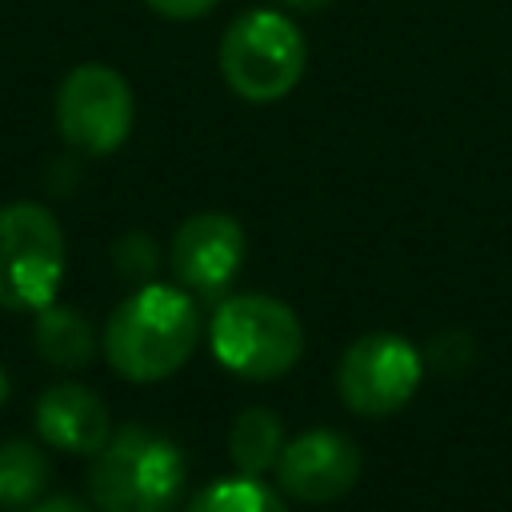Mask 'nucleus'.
Returning <instances> with one entry per match:
<instances>
[{"mask_svg": "<svg viewBox=\"0 0 512 512\" xmlns=\"http://www.w3.org/2000/svg\"><path fill=\"white\" fill-rule=\"evenodd\" d=\"M272 472L288 496L304 504H328L352 492V484L360 480V448L336 428H312L296 440H284Z\"/></svg>", "mask_w": 512, "mask_h": 512, "instance_id": "9", "label": "nucleus"}, {"mask_svg": "<svg viewBox=\"0 0 512 512\" xmlns=\"http://www.w3.org/2000/svg\"><path fill=\"white\" fill-rule=\"evenodd\" d=\"M32 340H36V352L56 368H84L96 356V332H92L88 316L68 304L36 308Z\"/></svg>", "mask_w": 512, "mask_h": 512, "instance_id": "11", "label": "nucleus"}, {"mask_svg": "<svg viewBox=\"0 0 512 512\" xmlns=\"http://www.w3.org/2000/svg\"><path fill=\"white\" fill-rule=\"evenodd\" d=\"M52 480L48 456L32 440H4L0 444V508L16 512L44 496Z\"/></svg>", "mask_w": 512, "mask_h": 512, "instance_id": "13", "label": "nucleus"}, {"mask_svg": "<svg viewBox=\"0 0 512 512\" xmlns=\"http://www.w3.org/2000/svg\"><path fill=\"white\" fill-rule=\"evenodd\" d=\"M16 512H92V508L80 496L60 492V496H40V500H32L28 508H16Z\"/></svg>", "mask_w": 512, "mask_h": 512, "instance_id": "17", "label": "nucleus"}, {"mask_svg": "<svg viewBox=\"0 0 512 512\" xmlns=\"http://www.w3.org/2000/svg\"><path fill=\"white\" fill-rule=\"evenodd\" d=\"M36 432L44 444L60 452L92 456L112 436V420L96 392H88L84 384L60 380L36 396Z\"/></svg>", "mask_w": 512, "mask_h": 512, "instance_id": "10", "label": "nucleus"}, {"mask_svg": "<svg viewBox=\"0 0 512 512\" xmlns=\"http://www.w3.org/2000/svg\"><path fill=\"white\" fill-rule=\"evenodd\" d=\"M136 120L128 80L108 64H76L56 88V128L84 156L116 152Z\"/></svg>", "mask_w": 512, "mask_h": 512, "instance_id": "6", "label": "nucleus"}, {"mask_svg": "<svg viewBox=\"0 0 512 512\" xmlns=\"http://www.w3.org/2000/svg\"><path fill=\"white\" fill-rule=\"evenodd\" d=\"M112 264H116V272H120L124 280H132V284H148L152 272H156V264H160V252H156L152 236H144V232H128V236H120V240L112 244Z\"/></svg>", "mask_w": 512, "mask_h": 512, "instance_id": "15", "label": "nucleus"}, {"mask_svg": "<svg viewBox=\"0 0 512 512\" xmlns=\"http://www.w3.org/2000/svg\"><path fill=\"white\" fill-rule=\"evenodd\" d=\"M248 240L236 216L228 212H196L172 236V272L176 284L200 300H220L244 264Z\"/></svg>", "mask_w": 512, "mask_h": 512, "instance_id": "8", "label": "nucleus"}, {"mask_svg": "<svg viewBox=\"0 0 512 512\" xmlns=\"http://www.w3.org/2000/svg\"><path fill=\"white\" fill-rule=\"evenodd\" d=\"M4 400H8V372H4V364H0V408H4Z\"/></svg>", "mask_w": 512, "mask_h": 512, "instance_id": "19", "label": "nucleus"}, {"mask_svg": "<svg viewBox=\"0 0 512 512\" xmlns=\"http://www.w3.org/2000/svg\"><path fill=\"white\" fill-rule=\"evenodd\" d=\"M216 60L224 84L240 100L272 104L300 84L308 68V44L284 8H252L224 28Z\"/></svg>", "mask_w": 512, "mask_h": 512, "instance_id": "3", "label": "nucleus"}, {"mask_svg": "<svg viewBox=\"0 0 512 512\" xmlns=\"http://www.w3.org/2000/svg\"><path fill=\"white\" fill-rule=\"evenodd\" d=\"M184 512H288L284 500L260 484V476H228V480H212L204 484Z\"/></svg>", "mask_w": 512, "mask_h": 512, "instance_id": "14", "label": "nucleus"}, {"mask_svg": "<svg viewBox=\"0 0 512 512\" xmlns=\"http://www.w3.org/2000/svg\"><path fill=\"white\" fill-rule=\"evenodd\" d=\"M64 280L60 220L36 200L0 208V308L36 312L52 304Z\"/></svg>", "mask_w": 512, "mask_h": 512, "instance_id": "5", "label": "nucleus"}, {"mask_svg": "<svg viewBox=\"0 0 512 512\" xmlns=\"http://www.w3.org/2000/svg\"><path fill=\"white\" fill-rule=\"evenodd\" d=\"M156 16L164 20H200L204 12H212L220 0H144Z\"/></svg>", "mask_w": 512, "mask_h": 512, "instance_id": "16", "label": "nucleus"}, {"mask_svg": "<svg viewBox=\"0 0 512 512\" xmlns=\"http://www.w3.org/2000/svg\"><path fill=\"white\" fill-rule=\"evenodd\" d=\"M200 340V312L192 292L172 284H140L104 324V360L132 384H156L180 372Z\"/></svg>", "mask_w": 512, "mask_h": 512, "instance_id": "1", "label": "nucleus"}, {"mask_svg": "<svg viewBox=\"0 0 512 512\" xmlns=\"http://www.w3.org/2000/svg\"><path fill=\"white\" fill-rule=\"evenodd\" d=\"M280 448H284V424H280V416L272 408L256 404V408H244L232 420L228 452H232V464L244 476H260V472L276 468Z\"/></svg>", "mask_w": 512, "mask_h": 512, "instance_id": "12", "label": "nucleus"}, {"mask_svg": "<svg viewBox=\"0 0 512 512\" xmlns=\"http://www.w3.org/2000/svg\"><path fill=\"white\" fill-rule=\"evenodd\" d=\"M280 8H296V12H320V8H328L332 0H276Z\"/></svg>", "mask_w": 512, "mask_h": 512, "instance_id": "18", "label": "nucleus"}, {"mask_svg": "<svg viewBox=\"0 0 512 512\" xmlns=\"http://www.w3.org/2000/svg\"><path fill=\"white\" fill-rule=\"evenodd\" d=\"M424 376V356L396 332H368L352 340L336 364V392L356 416L400 412Z\"/></svg>", "mask_w": 512, "mask_h": 512, "instance_id": "7", "label": "nucleus"}, {"mask_svg": "<svg viewBox=\"0 0 512 512\" xmlns=\"http://www.w3.org/2000/svg\"><path fill=\"white\" fill-rule=\"evenodd\" d=\"M208 340L212 356L244 380H276L304 352L300 316L264 292L224 296L208 320Z\"/></svg>", "mask_w": 512, "mask_h": 512, "instance_id": "4", "label": "nucleus"}, {"mask_svg": "<svg viewBox=\"0 0 512 512\" xmlns=\"http://www.w3.org/2000/svg\"><path fill=\"white\" fill-rule=\"evenodd\" d=\"M184 484V448L156 428L124 424L92 452L88 492L100 512H172Z\"/></svg>", "mask_w": 512, "mask_h": 512, "instance_id": "2", "label": "nucleus"}]
</instances>
